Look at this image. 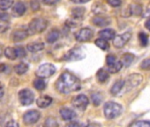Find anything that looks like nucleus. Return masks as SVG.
Returning a JSON list of instances; mask_svg holds the SVG:
<instances>
[{
	"mask_svg": "<svg viewBox=\"0 0 150 127\" xmlns=\"http://www.w3.org/2000/svg\"><path fill=\"white\" fill-rule=\"evenodd\" d=\"M81 87L80 80L71 73L65 71L56 81L57 90L63 95H69L72 92L79 91Z\"/></svg>",
	"mask_w": 150,
	"mask_h": 127,
	"instance_id": "obj_1",
	"label": "nucleus"
},
{
	"mask_svg": "<svg viewBox=\"0 0 150 127\" xmlns=\"http://www.w3.org/2000/svg\"><path fill=\"white\" fill-rule=\"evenodd\" d=\"M123 109L122 106L114 102H108L104 104L103 113L107 119L111 120L118 117L122 114Z\"/></svg>",
	"mask_w": 150,
	"mask_h": 127,
	"instance_id": "obj_2",
	"label": "nucleus"
},
{
	"mask_svg": "<svg viewBox=\"0 0 150 127\" xmlns=\"http://www.w3.org/2000/svg\"><path fill=\"white\" fill-rule=\"evenodd\" d=\"M48 26V21L42 18H35L31 20L28 25L29 35H35L43 32Z\"/></svg>",
	"mask_w": 150,
	"mask_h": 127,
	"instance_id": "obj_3",
	"label": "nucleus"
},
{
	"mask_svg": "<svg viewBox=\"0 0 150 127\" xmlns=\"http://www.w3.org/2000/svg\"><path fill=\"white\" fill-rule=\"evenodd\" d=\"M86 57V53L83 50L82 48L81 47H75L71 49H70L69 51H67L63 59L64 61H68V62H74V61H80L82 60Z\"/></svg>",
	"mask_w": 150,
	"mask_h": 127,
	"instance_id": "obj_4",
	"label": "nucleus"
},
{
	"mask_svg": "<svg viewBox=\"0 0 150 127\" xmlns=\"http://www.w3.org/2000/svg\"><path fill=\"white\" fill-rule=\"evenodd\" d=\"M55 73H56V67L54 66V65H52L50 63H45L38 67V69L35 72V75L38 78L46 79L52 76Z\"/></svg>",
	"mask_w": 150,
	"mask_h": 127,
	"instance_id": "obj_5",
	"label": "nucleus"
},
{
	"mask_svg": "<svg viewBox=\"0 0 150 127\" xmlns=\"http://www.w3.org/2000/svg\"><path fill=\"white\" fill-rule=\"evenodd\" d=\"M71 104L74 108H76L80 110H85L89 104V99L87 95L81 94L76 96H74L71 99Z\"/></svg>",
	"mask_w": 150,
	"mask_h": 127,
	"instance_id": "obj_6",
	"label": "nucleus"
},
{
	"mask_svg": "<svg viewBox=\"0 0 150 127\" xmlns=\"http://www.w3.org/2000/svg\"><path fill=\"white\" fill-rule=\"evenodd\" d=\"M19 101L21 105L23 106H28L34 102L35 100V95L33 92L29 89H21L19 92Z\"/></svg>",
	"mask_w": 150,
	"mask_h": 127,
	"instance_id": "obj_7",
	"label": "nucleus"
},
{
	"mask_svg": "<svg viewBox=\"0 0 150 127\" xmlns=\"http://www.w3.org/2000/svg\"><path fill=\"white\" fill-rule=\"evenodd\" d=\"M94 35V32L89 28H84L80 29L75 34V39L79 42H86L92 39Z\"/></svg>",
	"mask_w": 150,
	"mask_h": 127,
	"instance_id": "obj_8",
	"label": "nucleus"
},
{
	"mask_svg": "<svg viewBox=\"0 0 150 127\" xmlns=\"http://www.w3.org/2000/svg\"><path fill=\"white\" fill-rule=\"evenodd\" d=\"M41 117V114L39 111L35 109L28 110L23 115V122L27 125H31L38 122Z\"/></svg>",
	"mask_w": 150,
	"mask_h": 127,
	"instance_id": "obj_9",
	"label": "nucleus"
},
{
	"mask_svg": "<svg viewBox=\"0 0 150 127\" xmlns=\"http://www.w3.org/2000/svg\"><path fill=\"white\" fill-rule=\"evenodd\" d=\"M142 80H143L142 75H140L139 73H132L127 77L126 80L125 81V86H126L127 89L130 90V89H132V88L138 87L139 85H140Z\"/></svg>",
	"mask_w": 150,
	"mask_h": 127,
	"instance_id": "obj_10",
	"label": "nucleus"
},
{
	"mask_svg": "<svg viewBox=\"0 0 150 127\" xmlns=\"http://www.w3.org/2000/svg\"><path fill=\"white\" fill-rule=\"evenodd\" d=\"M131 37H132V34L130 32H125V33H123L121 35H116V37L113 39L114 47H116L117 49L123 48L130 41Z\"/></svg>",
	"mask_w": 150,
	"mask_h": 127,
	"instance_id": "obj_11",
	"label": "nucleus"
},
{
	"mask_svg": "<svg viewBox=\"0 0 150 127\" xmlns=\"http://www.w3.org/2000/svg\"><path fill=\"white\" fill-rule=\"evenodd\" d=\"M29 33L28 30H24V29H17L15 31L13 32L11 39L13 42H21L23 40H25L28 36Z\"/></svg>",
	"mask_w": 150,
	"mask_h": 127,
	"instance_id": "obj_12",
	"label": "nucleus"
},
{
	"mask_svg": "<svg viewBox=\"0 0 150 127\" xmlns=\"http://www.w3.org/2000/svg\"><path fill=\"white\" fill-rule=\"evenodd\" d=\"M91 22L96 27L104 28V27H107L108 25L110 24V20L109 18H107V17H103V16H101V15H96V17H94L91 20Z\"/></svg>",
	"mask_w": 150,
	"mask_h": 127,
	"instance_id": "obj_13",
	"label": "nucleus"
},
{
	"mask_svg": "<svg viewBox=\"0 0 150 127\" xmlns=\"http://www.w3.org/2000/svg\"><path fill=\"white\" fill-rule=\"evenodd\" d=\"M59 114L62 119L66 120V121H71L72 119L76 117V113L69 108H64V107L61 108L59 110Z\"/></svg>",
	"mask_w": 150,
	"mask_h": 127,
	"instance_id": "obj_14",
	"label": "nucleus"
},
{
	"mask_svg": "<svg viewBox=\"0 0 150 127\" xmlns=\"http://www.w3.org/2000/svg\"><path fill=\"white\" fill-rule=\"evenodd\" d=\"M26 12V6L22 2H18L16 3L12 10V14L14 17H21Z\"/></svg>",
	"mask_w": 150,
	"mask_h": 127,
	"instance_id": "obj_15",
	"label": "nucleus"
},
{
	"mask_svg": "<svg viewBox=\"0 0 150 127\" xmlns=\"http://www.w3.org/2000/svg\"><path fill=\"white\" fill-rule=\"evenodd\" d=\"M98 35H99L100 38L104 39L106 41L113 40L116 37V32L113 29H111V28H106V29L101 30L98 33Z\"/></svg>",
	"mask_w": 150,
	"mask_h": 127,
	"instance_id": "obj_16",
	"label": "nucleus"
},
{
	"mask_svg": "<svg viewBox=\"0 0 150 127\" xmlns=\"http://www.w3.org/2000/svg\"><path fill=\"white\" fill-rule=\"evenodd\" d=\"M52 102V98L48 95H42L36 100V104L39 108L44 109L49 107Z\"/></svg>",
	"mask_w": 150,
	"mask_h": 127,
	"instance_id": "obj_17",
	"label": "nucleus"
},
{
	"mask_svg": "<svg viewBox=\"0 0 150 127\" xmlns=\"http://www.w3.org/2000/svg\"><path fill=\"white\" fill-rule=\"evenodd\" d=\"M125 80H117V81L112 85V87H111V88H110V94H111L112 95H118V94L121 92V90L123 89V87H125Z\"/></svg>",
	"mask_w": 150,
	"mask_h": 127,
	"instance_id": "obj_18",
	"label": "nucleus"
},
{
	"mask_svg": "<svg viewBox=\"0 0 150 127\" xmlns=\"http://www.w3.org/2000/svg\"><path fill=\"white\" fill-rule=\"evenodd\" d=\"M85 12H86V9H85L84 7L79 6V7H74V8L71 10V16H72V18H73L74 20H80L82 19V17H83Z\"/></svg>",
	"mask_w": 150,
	"mask_h": 127,
	"instance_id": "obj_19",
	"label": "nucleus"
},
{
	"mask_svg": "<svg viewBox=\"0 0 150 127\" xmlns=\"http://www.w3.org/2000/svg\"><path fill=\"white\" fill-rule=\"evenodd\" d=\"M110 78V74L108 71H105L104 69H99L96 73V80L100 83H105L108 81Z\"/></svg>",
	"mask_w": 150,
	"mask_h": 127,
	"instance_id": "obj_20",
	"label": "nucleus"
},
{
	"mask_svg": "<svg viewBox=\"0 0 150 127\" xmlns=\"http://www.w3.org/2000/svg\"><path fill=\"white\" fill-rule=\"evenodd\" d=\"M60 36V33L58 30L57 29H52L46 36V41L48 43H54L55 42H57L59 39Z\"/></svg>",
	"mask_w": 150,
	"mask_h": 127,
	"instance_id": "obj_21",
	"label": "nucleus"
},
{
	"mask_svg": "<svg viewBox=\"0 0 150 127\" xmlns=\"http://www.w3.org/2000/svg\"><path fill=\"white\" fill-rule=\"evenodd\" d=\"M27 49H28V51L33 52V53L38 52V51H41L44 49V43H42V42H31V43L28 44Z\"/></svg>",
	"mask_w": 150,
	"mask_h": 127,
	"instance_id": "obj_22",
	"label": "nucleus"
},
{
	"mask_svg": "<svg viewBox=\"0 0 150 127\" xmlns=\"http://www.w3.org/2000/svg\"><path fill=\"white\" fill-rule=\"evenodd\" d=\"M123 66L124 65H123L122 61L117 60L115 64H113L112 66H107V71H108L109 73H118L122 69Z\"/></svg>",
	"mask_w": 150,
	"mask_h": 127,
	"instance_id": "obj_23",
	"label": "nucleus"
},
{
	"mask_svg": "<svg viewBox=\"0 0 150 127\" xmlns=\"http://www.w3.org/2000/svg\"><path fill=\"white\" fill-rule=\"evenodd\" d=\"M28 68H29V66H28V64L22 62V63H20V64H18V65H16L14 66V71H15V73L17 74L22 75V74L26 73L28 71Z\"/></svg>",
	"mask_w": 150,
	"mask_h": 127,
	"instance_id": "obj_24",
	"label": "nucleus"
},
{
	"mask_svg": "<svg viewBox=\"0 0 150 127\" xmlns=\"http://www.w3.org/2000/svg\"><path fill=\"white\" fill-rule=\"evenodd\" d=\"M103 98V95H102L101 93H99V92H95V93H93V94L91 95L92 103H93L96 107L99 106V105L102 103Z\"/></svg>",
	"mask_w": 150,
	"mask_h": 127,
	"instance_id": "obj_25",
	"label": "nucleus"
},
{
	"mask_svg": "<svg viewBox=\"0 0 150 127\" xmlns=\"http://www.w3.org/2000/svg\"><path fill=\"white\" fill-rule=\"evenodd\" d=\"M5 56L10 60H15L16 58H18L15 48H12V47H7L5 49Z\"/></svg>",
	"mask_w": 150,
	"mask_h": 127,
	"instance_id": "obj_26",
	"label": "nucleus"
},
{
	"mask_svg": "<svg viewBox=\"0 0 150 127\" xmlns=\"http://www.w3.org/2000/svg\"><path fill=\"white\" fill-rule=\"evenodd\" d=\"M33 85H34V87L39 91H42V90L45 89V87H46V83H45L44 80L42 78H36L34 80Z\"/></svg>",
	"mask_w": 150,
	"mask_h": 127,
	"instance_id": "obj_27",
	"label": "nucleus"
},
{
	"mask_svg": "<svg viewBox=\"0 0 150 127\" xmlns=\"http://www.w3.org/2000/svg\"><path fill=\"white\" fill-rule=\"evenodd\" d=\"M95 43H96V45L98 48H100V49H103V50H108V49H110V44H109V42H108L106 40H104V39L98 38V39H96V40L95 41Z\"/></svg>",
	"mask_w": 150,
	"mask_h": 127,
	"instance_id": "obj_28",
	"label": "nucleus"
},
{
	"mask_svg": "<svg viewBox=\"0 0 150 127\" xmlns=\"http://www.w3.org/2000/svg\"><path fill=\"white\" fill-rule=\"evenodd\" d=\"M133 60H134V55H132L131 53H125V54H124V56L122 57V63L125 66H129L133 62Z\"/></svg>",
	"mask_w": 150,
	"mask_h": 127,
	"instance_id": "obj_29",
	"label": "nucleus"
},
{
	"mask_svg": "<svg viewBox=\"0 0 150 127\" xmlns=\"http://www.w3.org/2000/svg\"><path fill=\"white\" fill-rule=\"evenodd\" d=\"M130 11V15H140L142 13V7L139 5L137 4H132L129 7Z\"/></svg>",
	"mask_w": 150,
	"mask_h": 127,
	"instance_id": "obj_30",
	"label": "nucleus"
},
{
	"mask_svg": "<svg viewBox=\"0 0 150 127\" xmlns=\"http://www.w3.org/2000/svg\"><path fill=\"white\" fill-rule=\"evenodd\" d=\"M13 5V0H0V10L6 11Z\"/></svg>",
	"mask_w": 150,
	"mask_h": 127,
	"instance_id": "obj_31",
	"label": "nucleus"
},
{
	"mask_svg": "<svg viewBox=\"0 0 150 127\" xmlns=\"http://www.w3.org/2000/svg\"><path fill=\"white\" fill-rule=\"evenodd\" d=\"M92 11L96 13V14H103L106 12V9L104 7V6L103 4H100V3H96L92 7Z\"/></svg>",
	"mask_w": 150,
	"mask_h": 127,
	"instance_id": "obj_32",
	"label": "nucleus"
},
{
	"mask_svg": "<svg viewBox=\"0 0 150 127\" xmlns=\"http://www.w3.org/2000/svg\"><path fill=\"white\" fill-rule=\"evenodd\" d=\"M44 127H59V124L54 117L49 116L45 119Z\"/></svg>",
	"mask_w": 150,
	"mask_h": 127,
	"instance_id": "obj_33",
	"label": "nucleus"
},
{
	"mask_svg": "<svg viewBox=\"0 0 150 127\" xmlns=\"http://www.w3.org/2000/svg\"><path fill=\"white\" fill-rule=\"evenodd\" d=\"M148 35L144 33V32H141L139 34V43L142 47H146L147 46L148 44Z\"/></svg>",
	"mask_w": 150,
	"mask_h": 127,
	"instance_id": "obj_34",
	"label": "nucleus"
},
{
	"mask_svg": "<svg viewBox=\"0 0 150 127\" xmlns=\"http://www.w3.org/2000/svg\"><path fill=\"white\" fill-rule=\"evenodd\" d=\"M15 50H16L17 57H19V58H22V57L26 56V55H27L25 49H24L23 47H21V46H17V47H15Z\"/></svg>",
	"mask_w": 150,
	"mask_h": 127,
	"instance_id": "obj_35",
	"label": "nucleus"
},
{
	"mask_svg": "<svg viewBox=\"0 0 150 127\" xmlns=\"http://www.w3.org/2000/svg\"><path fill=\"white\" fill-rule=\"evenodd\" d=\"M139 68L142 69V70H148V69H150V57L145 58V59L140 63Z\"/></svg>",
	"mask_w": 150,
	"mask_h": 127,
	"instance_id": "obj_36",
	"label": "nucleus"
},
{
	"mask_svg": "<svg viewBox=\"0 0 150 127\" xmlns=\"http://www.w3.org/2000/svg\"><path fill=\"white\" fill-rule=\"evenodd\" d=\"M133 127H150V121L147 120H139L136 122Z\"/></svg>",
	"mask_w": 150,
	"mask_h": 127,
	"instance_id": "obj_37",
	"label": "nucleus"
},
{
	"mask_svg": "<svg viewBox=\"0 0 150 127\" xmlns=\"http://www.w3.org/2000/svg\"><path fill=\"white\" fill-rule=\"evenodd\" d=\"M117 61V58L114 55H109L106 57V63H107V66H112L113 64H115Z\"/></svg>",
	"mask_w": 150,
	"mask_h": 127,
	"instance_id": "obj_38",
	"label": "nucleus"
},
{
	"mask_svg": "<svg viewBox=\"0 0 150 127\" xmlns=\"http://www.w3.org/2000/svg\"><path fill=\"white\" fill-rule=\"evenodd\" d=\"M31 8L34 12H36L40 9V3L38 0H31V3H30Z\"/></svg>",
	"mask_w": 150,
	"mask_h": 127,
	"instance_id": "obj_39",
	"label": "nucleus"
},
{
	"mask_svg": "<svg viewBox=\"0 0 150 127\" xmlns=\"http://www.w3.org/2000/svg\"><path fill=\"white\" fill-rule=\"evenodd\" d=\"M107 3L112 7H118L121 6V0H107Z\"/></svg>",
	"mask_w": 150,
	"mask_h": 127,
	"instance_id": "obj_40",
	"label": "nucleus"
},
{
	"mask_svg": "<svg viewBox=\"0 0 150 127\" xmlns=\"http://www.w3.org/2000/svg\"><path fill=\"white\" fill-rule=\"evenodd\" d=\"M9 20V15L6 13H0V22H7Z\"/></svg>",
	"mask_w": 150,
	"mask_h": 127,
	"instance_id": "obj_41",
	"label": "nucleus"
},
{
	"mask_svg": "<svg viewBox=\"0 0 150 127\" xmlns=\"http://www.w3.org/2000/svg\"><path fill=\"white\" fill-rule=\"evenodd\" d=\"M6 127H20V124L15 120H10L6 123Z\"/></svg>",
	"mask_w": 150,
	"mask_h": 127,
	"instance_id": "obj_42",
	"label": "nucleus"
},
{
	"mask_svg": "<svg viewBox=\"0 0 150 127\" xmlns=\"http://www.w3.org/2000/svg\"><path fill=\"white\" fill-rule=\"evenodd\" d=\"M60 0H42V3L46 6H53L57 4Z\"/></svg>",
	"mask_w": 150,
	"mask_h": 127,
	"instance_id": "obj_43",
	"label": "nucleus"
},
{
	"mask_svg": "<svg viewBox=\"0 0 150 127\" xmlns=\"http://www.w3.org/2000/svg\"><path fill=\"white\" fill-rule=\"evenodd\" d=\"M79 126H80V124L75 121H71L66 124V127H79Z\"/></svg>",
	"mask_w": 150,
	"mask_h": 127,
	"instance_id": "obj_44",
	"label": "nucleus"
},
{
	"mask_svg": "<svg viewBox=\"0 0 150 127\" xmlns=\"http://www.w3.org/2000/svg\"><path fill=\"white\" fill-rule=\"evenodd\" d=\"M71 2L75 3V4H84V3H88L90 0H71Z\"/></svg>",
	"mask_w": 150,
	"mask_h": 127,
	"instance_id": "obj_45",
	"label": "nucleus"
},
{
	"mask_svg": "<svg viewBox=\"0 0 150 127\" xmlns=\"http://www.w3.org/2000/svg\"><path fill=\"white\" fill-rule=\"evenodd\" d=\"M85 127H101V124L100 123H92L88 124Z\"/></svg>",
	"mask_w": 150,
	"mask_h": 127,
	"instance_id": "obj_46",
	"label": "nucleus"
},
{
	"mask_svg": "<svg viewBox=\"0 0 150 127\" xmlns=\"http://www.w3.org/2000/svg\"><path fill=\"white\" fill-rule=\"evenodd\" d=\"M6 66L5 65V64H3V63L0 64V73L5 72V71H6Z\"/></svg>",
	"mask_w": 150,
	"mask_h": 127,
	"instance_id": "obj_47",
	"label": "nucleus"
},
{
	"mask_svg": "<svg viewBox=\"0 0 150 127\" xmlns=\"http://www.w3.org/2000/svg\"><path fill=\"white\" fill-rule=\"evenodd\" d=\"M145 28L147 29V30H149L150 31V18L145 22Z\"/></svg>",
	"mask_w": 150,
	"mask_h": 127,
	"instance_id": "obj_48",
	"label": "nucleus"
},
{
	"mask_svg": "<svg viewBox=\"0 0 150 127\" xmlns=\"http://www.w3.org/2000/svg\"><path fill=\"white\" fill-rule=\"evenodd\" d=\"M3 95H4V89L1 86H0V98L3 96Z\"/></svg>",
	"mask_w": 150,
	"mask_h": 127,
	"instance_id": "obj_49",
	"label": "nucleus"
},
{
	"mask_svg": "<svg viewBox=\"0 0 150 127\" xmlns=\"http://www.w3.org/2000/svg\"><path fill=\"white\" fill-rule=\"evenodd\" d=\"M2 56V49H1V47H0V56Z\"/></svg>",
	"mask_w": 150,
	"mask_h": 127,
	"instance_id": "obj_50",
	"label": "nucleus"
}]
</instances>
